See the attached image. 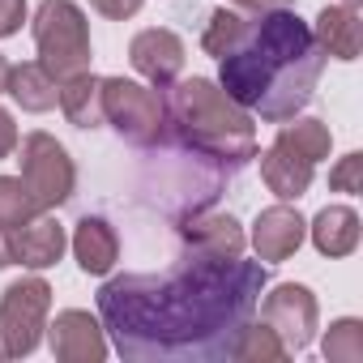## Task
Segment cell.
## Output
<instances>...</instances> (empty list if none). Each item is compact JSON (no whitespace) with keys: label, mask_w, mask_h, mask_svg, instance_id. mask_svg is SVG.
<instances>
[{"label":"cell","mask_w":363,"mask_h":363,"mask_svg":"<svg viewBox=\"0 0 363 363\" xmlns=\"http://www.w3.org/2000/svg\"><path fill=\"white\" fill-rule=\"evenodd\" d=\"M9 244H13V265H26V269H48V265H56V261L65 257L69 235H65V227H60L56 218H48V210H43V214H35L30 223L13 227Z\"/></svg>","instance_id":"cell-13"},{"label":"cell","mask_w":363,"mask_h":363,"mask_svg":"<svg viewBox=\"0 0 363 363\" xmlns=\"http://www.w3.org/2000/svg\"><path fill=\"white\" fill-rule=\"evenodd\" d=\"M35 48H39V65L65 82L90 69V22L82 13V5L73 0H43L35 9Z\"/></svg>","instance_id":"cell-4"},{"label":"cell","mask_w":363,"mask_h":363,"mask_svg":"<svg viewBox=\"0 0 363 363\" xmlns=\"http://www.w3.org/2000/svg\"><path fill=\"white\" fill-rule=\"evenodd\" d=\"M90 5H94L103 18H111V22H128V18L145 5V0H90Z\"/></svg>","instance_id":"cell-27"},{"label":"cell","mask_w":363,"mask_h":363,"mask_svg":"<svg viewBox=\"0 0 363 363\" xmlns=\"http://www.w3.org/2000/svg\"><path fill=\"white\" fill-rule=\"evenodd\" d=\"M18 150V124H13V116L0 107V158H9Z\"/></svg>","instance_id":"cell-28"},{"label":"cell","mask_w":363,"mask_h":363,"mask_svg":"<svg viewBox=\"0 0 363 363\" xmlns=\"http://www.w3.org/2000/svg\"><path fill=\"white\" fill-rule=\"evenodd\" d=\"M52 312V286L43 278H18L0 295V359H26L43 342Z\"/></svg>","instance_id":"cell-6"},{"label":"cell","mask_w":363,"mask_h":363,"mask_svg":"<svg viewBox=\"0 0 363 363\" xmlns=\"http://www.w3.org/2000/svg\"><path fill=\"white\" fill-rule=\"evenodd\" d=\"M312 39L316 48L325 52V60H359V48H363V22H359V9L354 5H325L316 26H312Z\"/></svg>","instance_id":"cell-14"},{"label":"cell","mask_w":363,"mask_h":363,"mask_svg":"<svg viewBox=\"0 0 363 363\" xmlns=\"http://www.w3.org/2000/svg\"><path fill=\"white\" fill-rule=\"evenodd\" d=\"M35 214H43L30 197V189L22 184V175H0V227L13 231L22 223H30Z\"/></svg>","instance_id":"cell-23"},{"label":"cell","mask_w":363,"mask_h":363,"mask_svg":"<svg viewBox=\"0 0 363 363\" xmlns=\"http://www.w3.org/2000/svg\"><path fill=\"white\" fill-rule=\"evenodd\" d=\"M274 145L316 167L320 158H329V150H333V133H329V124H320V120H308V116L295 120V116H291V120H282Z\"/></svg>","instance_id":"cell-20"},{"label":"cell","mask_w":363,"mask_h":363,"mask_svg":"<svg viewBox=\"0 0 363 363\" xmlns=\"http://www.w3.org/2000/svg\"><path fill=\"white\" fill-rule=\"evenodd\" d=\"M261 308V320L282 337L286 354H299L312 346L316 337V320H320V308H316V295L299 282H278L265 299H257Z\"/></svg>","instance_id":"cell-8"},{"label":"cell","mask_w":363,"mask_h":363,"mask_svg":"<svg viewBox=\"0 0 363 363\" xmlns=\"http://www.w3.org/2000/svg\"><path fill=\"white\" fill-rule=\"evenodd\" d=\"M103 120L137 150H154L167 141V111L162 99L128 77H103Z\"/></svg>","instance_id":"cell-5"},{"label":"cell","mask_w":363,"mask_h":363,"mask_svg":"<svg viewBox=\"0 0 363 363\" xmlns=\"http://www.w3.org/2000/svg\"><path fill=\"white\" fill-rule=\"evenodd\" d=\"M5 94H13V103H18L22 111L43 116V111L56 107V99H60V82H56L39 60H26V65H13V69H9V86H5Z\"/></svg>","instance_id":"cell-16"},{"label":"cell","mask_w":363,"mask_h":363,"mask_svg":"<svg viewBox=\"0 0 363 363\" xmlns=\"http://www.w3.org/2000/svg\"><path fill=\"white\" fill-rule=\"evenodd\" d=\"M342 5H354V9H359V0H342Z\"/></svg>","instance_id":"cell-32"},{"label":"cell","mask_w":363,"mask_h":363,"mask_svg":"<svg viewBox=\"0 0 363 363\" xmlns=\"http://www.w3.org/2000/svg\"><path fill=\"white\" fill-rule=\"evenodd\" d=\"M308 231L320 257H350L359 248V214L350 206H325Z\"/></svg>","instance_id":"cell-19"},{"label":"cell","mask_w":363,"mask_h":363,"mask_svg":"<svg viewBox=\"0 0 363 363\" xmlns=\"http://www.w3.org/2000/svg\"><path fill=\"white\" fill-rule=\"evenodd\" d=\"M179 240H184L189 257H201V261H235L248 248L244 227L231 214H223V210L189 214L184 223H179Z\"/></svg>","instance_id":"cell-9"},{"label":"cell","mask_w":363,"mask_h":363,"mask_svg":"<svg viewBox=\"0 0 363 363\" xmlns=\"http://www.w3.org/2000/svg\"><path fill=\"white\" fill-rule=\"evenodd\" d=\"M269 282L265 261L189 257L167 274H120L99 291V320L116 350L137 363L231 359Z\"/></svg>","instance_id":"cell-1"},{"label":"cell","mask_w":363,"mask_h":363,"mask_svg":"<svg viewBox=\"0 0 363 363\" xmlns=\"http://www.w3.org/2000/svg\"><path fill=\"white\" fill-rule=\"evenodd\" d=\"M13 265V244H9V231L0 227V269H9Z\"/></svg>","instance_id":"cell-30"},{"label":"cell","mask_w":363,"mask_h":363,"mask_svg":"<svg viewBox=\"0 0 363 363\" xmlns=\"http://www.w3.org/2000/svg\"><path fill=\"white\" fill-rule=\"evenodd\" d=\"M162 111H167V128L175 133V141L206 162L240 171L244 162L257 158L252 116L210 77H184V82L175 77L167 86Z\"/></svg>","instance_id":"cell-3"},{"label":"cell","mask_w":363,"mask_h":363,"mask_svg":"<svg viewBox=\"0 0 363 363\" xmlns=\"http://www.w3.org/2000/svg\"><path fill=\"white\" fill-rule=\"evenodd\" d=\"M231 359H240V363H278V359H286V346H282V337L261 320V325H244L240 329V337H235V346H231Z\"/></svg>","instance_id":"cell-21"},{"label":"cell","mask_w":363,"mask_h":363,"mask_svg":"<svg viewBox=\"0 0 363 363\" xmlns=\"http://www.w3.org/2000/svg\"><path fill=\"white\" fill-rule=\"evenodd\" d=\"M329 189H333V193H346V197L363 193V154L337 158V167L329 171Z\"/></svg>","instance_id":"cell-25"},{"label":"cell","mask_w":363,"mask_h":363,"mask_svg":"<svg viewBox=\"0 0 363 363\" xmlns=\"http://www.w3.org/2000/svg\"><path fill=\"white\" fill-rule=\"evenodd\" d=\"M9 69H13V65L0 56V94H5V86H9Z\"/></svg>","instance_id":"cell-31"},{"label":"cell","mask_w":363,"mask_h":363,"mask_svg":"<svg viewBox=\"0 0 363 363\" xmlns=\"http://www.w3.org/2000/svg\"><path fill=\"white\" fill-rule=\"evenodd\" d=\"M303 235H308V223H303L299 210H291L286 201L261 210L257 223H252V248H257V261L278 265V261L295 257L299 244H303Z\"/></svg>","instance_id":"cell-12"},{"label":"cell","mask_w":363,"mask_h":363,"mask_svg":"<svg viewBox=\"0 0 363 363\" xmlns=\"http://www.w3.org/2000/svg\"><path fill=\"white\" fill-rule=\"evenodd\" d=\"M261 179H265V189L278 197V201H299L308 189H312V162L269 145L261 154Z\"/></svg>","instance_id":"cell-17"},{"label":"cell","mask_w":363,"mask_h":363,"mask_svg":"<svg viewBox=\"0 0 363 363\" xmlns=\"http://www.w3.org/2000/svg\"><path fill=\"white\" fill-rule=\"evenodd\" d=\"M48 346L60 363H103L107 359V329L99 316H90L82 308H65L48 325Z\"/></svg>","instance_id":"cell-10"},{"label":"cell","mask_w":363,"mask_h":363,"mask_svg":"<svg viewBox=\"0 0 363 363\" xmlns=\"http://www.w3.org/2000/svg\"><path fill=\"white\" fill-rule=\"evenodd\" d=\"M128 60H133V69H137L150 86L167 90L179 73H184V39H179L175 30H167V26H150V30L133 35Z\"/></svg>","instance_id":"cell-11"},{"label":"cell","mask_w":363,"mask_h":363,"mask_svg":"<svg viewBox=\"0 0 363 363\" xmlns=\"http://www.w3.org/2000/svg\"><path fill=\"white\" fill-rule=\"evenodd\" d=\"M56 103L73 128H99L103 124V77H94L90 69L77 77H65Z\"/></svg>","instance_id":"cell-18"},{"label":"cell","mask_w":363,"mask_h":363,"mask_svg":"<svg viewBox=\"0 0 363 363\" xmlns=\"http://www.w3.org/2000/svg\"><path fill=\"white\" fill-rule=\"evenodd\" d=\"M325 359L329 363H363V320L342 316L325 333Z\"/></svg>","instance_id":"cell-24"},{"label":"cell","mask_w":363,"mask_h":363,"mask_svg":"<svg viewBox=\"0 0 363 363\" xmlns=\"http://www.w3.org/2000/svg\"><path fill=\"white\" fill-rule=\"evenodd\" d=\"M73 257H77L82 274L107 278V274L116 269V261H120V240H116L111 223L86 214V218L77 223V231H73Z\"/></svg>","instance_id":"cell-15"},{"label":"cell","mask_w":363,"mask_h":363,"mask_svg":"<svg viewBox=\"0 0 363 363\" xmlns=\"http://www.w3.org/2000/svg\"><path fill=\"white\" fill-rule=\"evenodd\" d=\"M231 5L248 13H269V9H291V0H231Z\"/></svg>","instance_id":"cell-29"},{"label":"cell","mask_w":363,"mask_h":363,"mask_svg":"<svg viewBox=\"0 0 363 363\" xmlns=\"http://www.w3.org/2000/svg\"><path fill=\"white\" fill-rule=\"evenodd\" d=\"M26 22V0H0V39L18 35Z\"/></svg>","instance_id":"cell-26"},{"label":"cell","mask_w":363,"mask_h":363,"mask_svg":"<svg viewBox=\"0 0 363 363\" xmlns=\"http://www.w3.org/2000/svg\"><path fill=\"white\" fill-rule=\"evenodd\" d=\"M320 73L325 52L316 48L312 26L295 9L257 13L240 48L218 60V86L248 116H261L269 124L299 116L312 103Z\"/></svg>","instance_id":"cell-2"},{"label":"cell","mask_w":363,"mask_h":363,"mask_svg":"<svg viewBox=\"0 0 363 363\" xmlns=\"http://www.w3.org/2000/svg\"><path fill=\"white\" fill-rule=\"evenodd\" d=\"M22 184L30 189L39 210H60L73 189H77V167L69 158V150L52 137V133H26L22 137Z\"/></svg>","instance_id":"cell-7"},{"label":"cell","mask_w":363,"mask_h":363,"mask_svg":"<svg viewBox=\"0 0 363 363\" xmlns=\"http://www.w3.org/2000/svg\"><path fill=\"white\" fill-rule=\"evenodd\" d=\"M244 35H248V18H240L235 9H214V13H210V26H206V35H201V48H206L214 60H223L227 52L240 48Z\"/></svg>","instance_id":"cell-22"}]
</instances>
